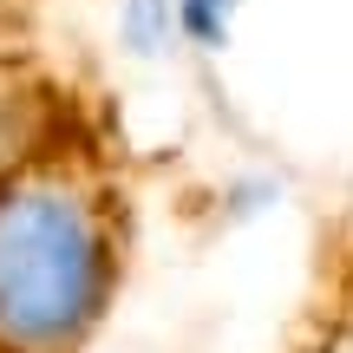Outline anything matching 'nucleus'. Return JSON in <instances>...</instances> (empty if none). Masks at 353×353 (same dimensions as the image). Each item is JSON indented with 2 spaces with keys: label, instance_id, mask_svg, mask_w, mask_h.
<instances>
[{
  "label": "nucleus",
  "instance_id": "1",
  "mask_svg": "<svg viewBox=\"0 0 353 353\" xmlns=\"http://www.w3.org/2000/svg\"><path fill=\"white\" fill-rule=\"evenodd\" d=\"M99 301V242L65 196H13L0 210V327L65 341Z\"/></svg>",
  "mask_w": 353,
  "mask_h": 353
},
{
  "label": "nucleus",
  "instance_id": "2",
  "mask_svg": "<svg viewBox=\"0 0 353 353\" xmlns=\"http://www.w3.org/2000/svg\"><path fill=\"white\" fill-rule=\"evenodd\" d=\"M183 20L196 39H223V20H229V0H183Z\"/></svg>",
  "mask_w": 353,
  "mask_h": 353
},
{
  "label": "nucleus",
  "instance_id": "3",
  "mask_svg": "<svg viewBox=\"0 0 353 353\" xmlns=\"http://www.w3.org/2000/svg\"><path fill=\"white\" fill-rule=\"evenodd\" d=\"M341 353H353V341H347V347H341Z\"/></svg>",
  "mask_w": 353,
  "mask_h": 353
}]
</instances>
